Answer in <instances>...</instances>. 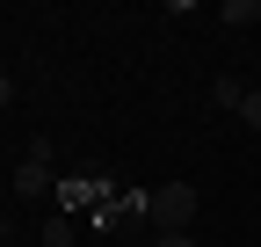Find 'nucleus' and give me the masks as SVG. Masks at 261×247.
Instances as JSON below:
<instances>
[{
    "label": "nucleus",
    "mask_w": 261,
    "mask_h": 247,
    "mask_svg": "<svg viewBox=\"0 0 261 247\" xmlns=\"http://www.w3.org/2000/svg\"><path fill=\"white\" fill-rule=\"evenodd\" d=\"M145 211H152L160 233H189V218H196V189H189V182H167V189L145 196Z\"/></svg>",
    "instance_id": "nucleus-1"
},
{
    "label": "nucleus",
    "mask_w": 261,
    "mask_h": 247,
    "mask_svg": "<svg viewBox=\"0 0 261 247\" xmlns=\"http://www.w3.org/2000/svg\"><path fill=\"white\" fill-rule=\"evenodd\" d=\"M51 189V153H44V138L29 145V160L15 167V196H44Z\"/></svg>",
    "instance_id": "nucleus-2"
},
{
    "label": "nucleus",
    "mask_w": 261,
    "mask_h": 247,
    "mask_svg": "<svg viewBox=\"0 0 261 247\" xmlns=\"http://www.w3.org/2000/svg\"><path fill=\"white\" fill-rule=\"evenodd\" d=\"M138 218H152V211H145V196H123V204H102V211H94V226H102V233H130V226H138Z\"/></svg>",
    "instance_id": "nucleus-3"
},
{
    "label": "nucleus",
    "mask_w": 261,
    "mask_h": 247,
    "mask_svg": "<svg viewBox=\"0 0 261 247\" xmlns=\"http://www.w3.org/2000/svg\"><path fill=\"white\" fill-rule=\"evenodd\" d=\"M58 204H65V211H102L109 189H102V182H87V175H73V182H58Z\"/></svg>",
    "instance_id": "nucleus-4"
},
{
    "label": "nucleus",
    "mask_w": 261,
    "mask_h": 247,
    "mask_svg": "<svg viewBox=\"0 0 261 247\" xmlns=\"http://www.w3.org/2000/svg\"><path fill=\"white\" fill-rule=\"evenodd\" d=\"M218 22H232V29H240V22H261V0H225Z\"/></svg>",
    "instance_id": "nucleus-5"
},
{
    "label": "nucleus",
    "mask_w": 261,
    "mask_h": 247,
    "mask_svg": "<svg viewBox=\"0 0 261 247\" xmlns=\"http://www.w3.org/2000/svg\"><path fill=\"white\" fill-rule=\"evenodd\" d=\"M240 116L254 124V131H261V87H247V102H240Z\"/></svg>",
    "instance_id": "nucleus-6"
},
{
    "label": "nucleus",
    "mask_w": 261,
    "mask_h": 247,
    "mask_svg": "<svg viewBox=\"0 0 261 247\" xmlns=\"http://www.w3.org/2000/svg\"><path fill=\"white\" fill-rule=\"evenodd\" d=\"M152 247H196V240H189V233H160Z\"/></svg>",
    "instance_id": "nucleus-7"
},
{
    "label": "nucleus",
    "mask_w": 261,
    "mask_h": 247,
    "mask_svg": "<svg viewBox=\"0 0 261 247\" xmlns=\"http://www.w3.org/2000/svg\"><path fill=\"white\" fill-rule=\"evenodd\" d=\"M8 102H15V87H8V80H0V109H8Z\"/></svg>",
    "instance_id": "nucleus-8"
},
{
    "label": "nucleus",
    "mask_w": 261,
    "mask_h": 247,
    "mask_svg": "<svg viewBox=\"0 0 261 247\" xmlns=\"http://www.w3.org/2000/svg\"><path fill=\"white\" fill-rule=\"evenodd\" d=\"M123 247H145V240H123Z\"/></svg>",
    "instance_id": "nucleus-9"
}]
</instances>
